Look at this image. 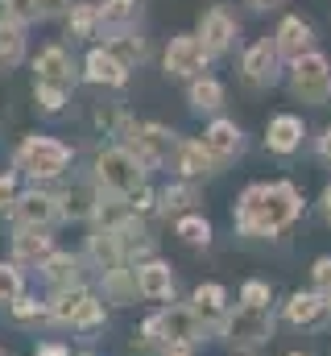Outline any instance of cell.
I'll use <instances>...</instances> for the list:
<instances>
[{
  "label": "cell",
  "instance_id": "21",
  "mask_svg": "<svg viewBox=\"0 0 331 356\" xmlns=\"http://www.w3.org/2000/svg\"><path fill=\"white\" fill-rule=\"evenodd\" d=\"M87 257L95 261L99 273H120V266H124V245H120V236H116V232L99 228V232H91V236H87Z\"/></svg>",
  "mask_w": 331,
  "mask_h": 356
},
{
  "label": "cell",
  "instance_id": "29",
  "mask_svg": "<svg viewBox=\"0 0 331 356\" xmlns=\"http://www.w3.org/2000/svg\"><path fill=\"white\" fill-rule=\"evenodd\" d=\"M195 203H199V191H195L191 182H170L162 195H158V207H162L166 216H178V220L191 216Z\"/></svg>",
  "mask_w": 331,
  "mask_h": 356
},
{
  "label": "cell",
  "instance_id": "42",
  "mask_svg": "<svg viewBox=\"0 0 331 356\" xmlns=\"http://www.w3.org/2000/svg\"><path fill=\"white\" fill-rule=\"evenodd\" d=\"M319 207H323V220L331 224V186H323V199H319Z\"/></svg>",
  "mask_w": 331,
  "mask_h": 356
},
{
  "label": "cell",
  "instance_id": "18",
  "mask_svg": "<svg viewBox=\"0 0 331 356\" xmlns=\"http://www.w3.org/2000/svg\"><path fill=\"white\" fill-rule=\"evenodd\" d=\"M95 8H99V33L108 38L129 33L141 21V0H95Z\"/></svg>",
  "mask_w": 331,
  "mask_h": 356
},
{
  "label": "cell",
  "instance_id": "9",
  "mask_svg": "<svg viewBox=\"0 0 331 356\" xmlns=\"http://www.w3.org/2000/svg\"><path fill=\"white\" fill-rule=\"evenodd\" d=\"M282 54H277V42L273 38H257L248 42L245 54H241V79L248 88H273L282 79Z\"/></svg>",
  "mask_w": 331,
  "mask_h": 356
},
{
  "label": "cell",
  "instance_id": "11",
  "mask_svg": "<svg viewBox=\"0 0 331 356\" xmlns=\"http://www.w3.org/2000/svg\"><path fill=\"white\" fill-rule=\"evenodd\" d=\"M8 216H13L17 232H46L63 216V207H58V199L50 191H25V195H17V203L8 207Z\"/></svg>",
  "mask_w": 331,
  "mask_h": 356
},
{
  "label": "cell",
  "instance_id": "5",
  "mask_svg": "<svg viewBox=\"0 0 331 356\" xmlns=\"http://www.w3.org/2000/svg\"><path fill=\"white\" fill-rule=\"evenodd\" d=\"M120 137H124V149H129L145 170H158V166H166V162L178 154V137H174L166 124H154V120H150V124H137V120H133Z\"/></svg>",
  "mask_w": 331,
  "mask_h": 356
},
{
  "label": "cell",
  "instance_id": "45",
  "mask_svg": "<svg viewBox=\"0 0 331 356\" xmlns=\"http://www.w3.org/2000/svg\"><path fill=\"white\" fill-rule=\"evenodd\" d=\"M294 356H298V353H294Z\"/></svg>",
  "mask_w": 331,
  "mask_h": 356
},
{
  "label": "cell",
  "instance_id": "14",
  "mask_svg": "<svg viewBox=\"0 0 331 356\" xmlns=\"http://www.w3.org/2000/svg\"><path fill=\"white\" fill-rule=\"evenodd\" d=\"M83 79L95 88H124L129 83V67L108 50V46H91L83 58Z\"/></svg>",
  "mask_w": 331,
  "mask_h": 356
},
{
  "label": "cell",
  "instance_id": "41",
  "mask_svg": "<svg viewBox=\"0 0 331 356\" xmlns=\"http://www.w3.org/2000/svg\"><path fill=\"white\" fill-rule=\"evenodd\" d=\"M319 154H323V162H331V129L319 137Z\"/></svg>",
  "mask_w": 331,
  "mask_h": 356
},
{
  "label": "cell",
  "instance_id": "38",
  "mask_svg": "<svg viewBox=\"0 0 331 356\" xmlns=\"http://www.w3.org/2000/svg\"><path fill=\"white\" fill-rule=\"evenodd\" d=\"M13 315H17V319H33V315H42V307H38V298H25V294H21V298L13 302Z\"/></svg>",
  "mask_w": 331,
  "mask_h": 356
},
{
  "label": "cell",
  "instance_id": "32",
  "mask_svg": "<svg viewBox=\"0 0 331 356\" xmlns=\"http://www.w3.org/2000/svg\"><path fill=\"white\" fill-rule=\"evenodd\" d=\"M42 273L54 282V290H63V286H79V257H71V253H54Z\"/></svg>",
  "mask_w": 331,
  "mask_h": 356
},
{
  "label": "cell",
  "instance_id": "34",
  "mask_svg": "<svg viewBox=\"0 0 331 356\" xmlns=\"http://www.w3.org/2000/svg\"><path fill=\"white\" fill-rule=\"evenodd\" d=\"M33 99H38V108H42L46 116H58V112L67 108V91H63V88H46V83H33Z\"/></svg>",
  "mask_w": 331,
  "mask_h": 356
},
{
  "label": "cell",
  "instance_id": "37",
  "mask_svg": "<svg viewBox=\"0 0 331 356\" xmlns=\"http://www.w3.org/2000/svg\"><path fill=\"white\" fill-rule=\"evenodd\" d=\"M17 195H21V191H17V175H0V211H4V207H13V203H17Z\"/></svg>",
  "mask_w": 331,
  "mask_h": 356
},
{
  "label": "cell",
  "instance_id": "22",
  "mask_svg": "<svg viewBox=\"0 0 331 356\" xmlns=\"http://www.w3.org/2000/svg\"><path fill=\"white\" fill-rule=\"evenodd\" d=\"M4 8V17H13V21H21V25H33V21H50V17H58V13H67L75 0H0Z\"/></svg>",
  "mask_w": 331,
  "mask_h": 356
},
{
  "label": "cell",
  "instance_id": "23",
  "mask_svg": "<svg viewBox=\"0 0 331 356\" xmlns=\"http://www.w3.org/2000/svg\"><path fill=\"white\" fill-rule=\"evenodd\" d=\"M174 166L182 178H207L220 170V162L207 154L203 141H178V154H174Z\"/></svg>",
  "mask_w": 331,
  "mask_h": 356
},
{
  "label": "cell",
  "instance_id": "44",
  "mask_svg": "<svg viewBox=\"0 0 331 356\" xmlns=\"http://www.w3.org/2000/svg\"><path fill=\"white\" fill-rule=\"evenodd\" d=\"M166 356H191V353L186 348H174V353H166Z\"/></svg>",
  "mask_w": 331,
  "mask_h": 356
},
{
  "label": "cell",
  "instance_id": "35",
  "mask_svg": "<svg viewBox=\"0 0 331 356\" xmlns=\"http://www.w3.org/2000/svg\"><path fill=\"white\" fill-rule=\"evenodd\" d=\"M17 298H21V269L0 261V307L4 302H17Z\"/></svg>",
  "mask_w": 331,
  "mask_h": 356
},
{
  "label": "cell",
  "instance_id": "43",
  "mask_svg": "<svg viewBox=\"0 0 331 356\" xmlns=\"http://www.w3.org/2000/svg\"><path fill=\"white\" fill-rule=\"evenodd\" d=\"M38 356H67V348H58V344H42Z\"/></svg>",
  "mask_w": 331,
  "mask_h": 356
},
{
  "label": "cell",
  "instance_id": "2",
  "mask_svg": "<svg viewBox=\"0 0 331 356\" xmlns=\"http://www.w3.org/2000/svg\"><path fill=\"white\" fill-rule=\"evenodd\" d=\"M95 186L104 195H116V199H129L133 191L145 186V166L124 149V145H108L95 154Z\"/></svg>",
  "mask_w": 331,
  "mask_h": 356
},
{
  "label": "cell",
  "instance_id": "10",
  "mask_svg": "<svg viewBox=\"0 0 331 356\" xmlns=\"http://www.w3.org/2000/svg\"><path fill=\"white\" fill-rule=\"evenodd\" d=\"M273 336V315L269 307H236V315L224 319V340L236 348H257Z\"/></svg>",
  "mask_w": 331,
  "mask_h": 356
},
{
  "label": "cell",
  "instance_id": "20",
  "mask_svg": "<svg viewBox=\"0 0 331 356\" xmlns=\"http://www.w3.org/2000/svg\"><path fill=\"white\" fill-rule=\"evenodd\" d=\"M133 286H137L141 298L158 302V298H170L174 294V273H170L166 261H145V266L133 269Z\"/></svg>",
  "mask_w": 331,
  "mask_h": 356
},
{
  "label": "cell",
  "instance_id": "7",
  "mask_svg": "<svg viewBox=\"0 0 331 356\" xmlns=\"http://www.w3.org/2000/svg\"><path fill=\"white\" fill-rule=\"evenodd\" d=\"M46 315H50L54 323L95 327V323H104V302H95L83 286H63V290H54V294H50Z\"/></svg>",
  "mask_w": 331,
  "mask_h": 356
},
{
  "label": "cell",
  "instance_id": "36",
  "mask_svg": "<svg viewBox=\"0 0 331 356\" xmlns=\"http://www.w3.org/2000/svg\"><path fill=\"white\" fill-rule=\"evenodd\" d=\"M241 302H245V307H265V302H269V286H265V282H245Z\"/></svg>",
  "mask_w": 331,
  "mask_h": 356
},
{
  "label": "cell",
  "instance_id": "27",
  "mask_svg": "<svg viewBox=\"0 0 331 356\" xmlns=\"http://www.w3.org/2000/svg\"><path fill=\"white\" fill-rule=\"evenodd\" d=\"M67 38H99V8H95V0H75L67 8Z\"/></svg>",
  "mask_w": 331,
  "mask_h": 356
},
{
  "label": "cell",
  "instance_id": "31",
  "mask_svg": "<svg viewBox=\"0 0 331 356\" xmlns=\"http://www.w3.org/2000/svg\"><path fill=\"white\" fill-rule=\"evenodd\" d=\"M224 302H228V290H224V286H216V282H207V286H199V290H195V315H199L203 323L220 319V315H224Z\"/></svg>",
  "mask_w": 331,
  "mask_h": 356
},
{
  "label": "cell",
  "instance_id": "16",
  "mask_svg": "<svg viewBox=\"0 0 331 356\" xmlns=\"http://www.w3.org/2000/svg\"><path fill=\"white\" fill-rule=\"evenodd\" d=\"M203 145H207V154L220 162V166H228L241 149H245V133H241V124L236 120H211L207 124V133H203Z\"/></svg>",
  "mask_w": 331,
  "mask_h": 356
},
{
  "label": "cell",
  "instance_id": "33",
  "mask_svg": "<svg viewBox=\"0 0 331 356\" xmlns=\"http://www.w3.org/2000/svg\"><path fill=\"white\" fill-rule=\"evenodd\" d=\"M174 232H178L186 245H207V241H211V224H207L203 216H182V220L174 224Z\"/></svg>",
  "mask_w": 331,
  "mask_h": 356
},
{
  "label": "cell",
  "instance_id": "4",
  "mask_svg": "<svg viewBox=\"0 0 331 356\" xmlns=\"http://www.w3.org/2000/svg\"><path fill=\"white\" fill-rule=\"evenodd\" d=\"M290 95L307 108H323L331 104V63L328 54L311 50L298 63H290Z\"/></svg>",
  "mask_w": 331,
  "mask_h": 356
},
{
  "label": "cell",
  "instance_id": "25",
  "mask_svg": "<svg viewBox=\"0 0 331 356\" xmlns=\"http://www.w3.org/2000/svg\"><path fill=\"white\" fill-rule=\"evenodd\" d=\"M54 257V241L46 232H17L13 236V261L17 266H46Z\"/></svg>",
  "mask_w": 331,
  "mask_h": 356
},
{
  "label": "cell",
  "instance_id": "24",
  "mask_svg": "<svg viewBox=\"0 0 331 356\" xmlns=\"http://www.w3.org/2000/svg\"><path fill=\"white\" fill-rule=\"evenodd\" d=\"M25 63V25L0 13V75L17 71Z\"/></svg>",
  "mask_w": 331,
  "mask_h": 356
},
{
  "label": "cell",
  "instance_id": "1",
  "mask_svg": "<svg viewBox=\"0 0 331 356\" xmlns=\"http://www.w3.org/2000/svg\"><path fill=\"white\" fill-rule=\"evenodd\" d=\"M302 216V195L294 182H252L236 199V228L245 236H277Z\"/></svg>",
  "mask_w": 331,
  "mask_h": 356
},
{
  "label": "cell",
  "instance_id": "15",
  "mask_svg": "<svg viewBox=\"0 0 331 356\" xmlns=\"http://www.w3.org/2000/svg\"><path fill=\"white\" fill-rule=\"evenodd\" d=\"M273 42H277V54H282L286 63H298L302 54H311V50H315V25H311V21H302V17H282V25H277Z\"/></svg>",
  "mask_w": 331,
  "mask_h": 356
},
{
  "label": "cell",
  "instance_id": "8",
  "mask_svg": "<svg viewBox=\"0 0 331 356\" xmlns=\"http://www.w3.org/2000/svg\"><path fill=\"white\" fill-rule=\"evenodd\" d=\"M162 63H166V75H170V79H186V83H195V79H203L211 54H207V46L199 42V33H178V38H170Z\"/></svg>",
  "mask_w": 331,
  "mask_h": 356
},
{
  "label": "cell",
  "instance_id": "39",
  "mask_svg": "<svg viewBox=\"0 0 331 356\" xmlns=\"http://www.w3.org/2000/svg\"><path fill=\"white\" fill-rule=\"evenodd\" d=\"M315 282H319V294H328L331 298V257L315 261Z\"/></svg>",
  "mask_w": 331,
  "mask_h": 356
},
{
  "label": "cell",
  "instance_id": "17",
  "mask_svg": "<svg viewBox=\"0 0 331 356\" xmlns=\"http://www.w3.org/2000/svg\"><path fill=\"white\" fill-rule=\"evenodd\" d=\"M302 137H307L302 116H294V112H277V116L269 120V129H265V149L286 158V154H294V149L302 145Z\"/></svg>",
  "mask_w": 331,
  "mask_h": 356
},
{
  "label": "cell",
  "instance_id": "12",
  "mask_svg": "<svg viewBox=\"0 0 331 356\" xmlns=\"http://www.w3.org/2000/svg\"><path fill=\"white\" fill-rule=\"evenodd\" d=\"M236 38H241V25H236V17H232L224 4H211V8L199 17V42L207 46L211 58L228 54V50L236 46Z\"/></svg>",
  "mask_w": 331,
  "mask_h": 356
},
{
  "label": "cell",
  "instance_id": "3",
  "mask_svg": "<svg viewBox=\"0 0 331 356\" xmlns=\"http://www.w3.org/2000/svg\"><path fill=\"white\" fill-rule=\"evenodd\" d=\"M13 166H17L21 175L46 182V178L67 175V166H71V149H67L63 141H54V137H38V133H33V137H25V141L17 145Z\"/></svg>",
  "mask_w": 331,
  "mask_h": 356
},
{
  "label": "cell",
  "instance_id": "30",
  "mask_svg": "<svg viewBox=\"0 0 331 356\" xmlns=\"http://www.w3.org/2000/svg\"><path fill=\"white\" fill-rule=\"evenodd\" d=\"M104 46H108V50H112V54H116V58H120L129 71H133L137 63H145V54H150V46H145V38H141L137 29H129V33H116V38H108Z\"/></svg>",
  "mask_w": 331,
  "mask_h": 356
},
{
  "label": "cell",
  "instance_id": "26",
  "mask_svg": "<svg viewBox=\"0 0 331 356\" xmlns=\"http://www.w3.org/2000/svg\"><path fill=\"white\" fill-rule=\"evenodd\" d=\"M99 191L95 186H71V191H63L58 195V207H63V216L67 220H91L95 211H99Z\"/></svg>",
  "mask_w": 331,
  "mask_h": 356
},
{
  "label": "cell",
  "instance_id": "19",
  "mask_svg": "<svg viewBox=\"0 0 331 356\" xmlns=\"http://www.w3.org/2000/svg\"><path fill=\"white\" fill-rule=\"evenodd\" d=\"M331 315V298L328 294H294L290 302H286V319L294 323V327H323Z\"/></svg>",
  "mask_w": 331,
  "mask_h": 356
},
{
  "label": "cell",
  "instance_id": "40",
  "mask_svg": "<svg viewBox=\"0 0 331 356\" xmlns=\"http://www.w3.org/2000/svg\"><path fill=\"white\" fill-rule=\"evenodd\" d=\"M245 4L252 8V13H277V8L290 4V0H245Z\"/></svg>",
  "mask_w": 331,
  "mask_h": 356
},
{
  "label": "cell",
  "instance_id": "6",
  "mask_svg": "<svg viewBox=\"0 0 331 356\" xmlns=\"http://www.w3.org/2000/svg\"><path fill=\"white\" fill-rule=\"evenodd\" d=\"M199 327H203V319L195 315V307H170L145 323V340L174 353V348H191L199 340Z\"/></svg>",
  "mask_w": 331,
  "mask_h": 356
},
{
  "label": "cell",
  "instance_id": "28",
  "mask_svg": "<svg viewBox=\"0 0 331 356\" xmlns=\"http://www.w3.org/2000/svg\"><path fill=\"white\" fill-rule=\"evenodd\" d=\"M186 104H191V112H220V108H224V83L211 79V75L195 79V83L186 88Z\"/></svg>",
  "mask_w": 331,
  "mask_h": 356
},
{
  "label": "cell",
  "instance_id": "13",
  "mask_svg": "<svg viewBox=\"0 0 331 356\" xmlns=\"http://www.w3.org/2000/svg\"><path fill=\"white\" fill-rule=\"evenodd\" d=\"M33 83L63 88V91L75 88V63H71L67 46L50 42V46H42V50H38V58H33Z\"/></svg>",
  "mask_w": 331,
  "mask_h": 356
}]
</instances>
